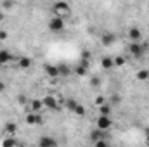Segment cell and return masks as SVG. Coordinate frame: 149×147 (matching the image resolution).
<instances>
[{"label":"cell","mask_w":149,"mask_h":147,"mask_svg":"<svg viewBox=\"0 0 149 147\" xmlns=\"http://www.w3.org/2000/svg\"><path fill=\"white\" fill-rule=\"evenodd\" d=\"M128 52H130L132 57L139 59V57H142L146 52H149V43L148 42H144V43H141V42H130V45H128Z\"/></svg>","instance_id":"6da1fadb"},{"label":"cell","mask_w":149,"mask_h":147,"mask_svg":"<svg viewBox=\"0 0 149 147\" xmlns=\"http://www.w3.org/2000/svg\"><path fill=\"white\" fill-rule=\"evenodd\" d=\"M42 102H43V107L52 109V111L61 109V106H63V99H61V101H57L54 95H45V97L42 99Z\"/></svg>","instance_id":"7a4b0ae2"},{"label":"cell","mask_w":149,"mask_h":147,"mask_svg":"<svg viewBox=\"0 0 149 147\" xmlns=\"http://www.w3.org/2000/svg\"><path fill=\"white\" fill-rule=\"evenodd\" d=\"M49 30H50V31H54V33L63 31V30H64V19H63V17L54 16V17L49 21Z\"/></svg>","instance_id":"3957f363"},{"label":"cell","mask_w":149,"mask_h":147,"mask_svg":"<svg viewBox=\"0 0 149 147\" xmlns=\"http://www.w3.org/2000/svg\"><path fill=\"white\" fill-rule=\"evenodd\" d=\"M52 10L57 17H61V14H68L70 12V3L68 2H56L52 5Z\"/></svg>","instance_id":"277c9868"},{"label":"cell","mask_w":149,"mask_h":147,"mask_svg":"<svg viewBox=\"0 0 149 147\" xmlns=\"http://www.w3.org/2000/svg\"><path fill=\"white\" fill-rule=\"evenodd\" d=\"M97 130H102V132H108L109 128H111V125H113V121H111V118L109 116H99L97 118Z\"/></svg>","instance_id":"5b68a950"},{"label":"cell","mask_w":149,"mask_h":147,"mask_svg":"<svg viewBox=\"0 0 149 147\" xmlns=\"http://www.w3.org/2000/svg\"><path fill=\"white\" fill-rule=\"evenodd\" d=\"M24 121L28 125H42L43 123V118L40 116V112H28L26 118H24Z\"/></svg>","instance_id":"8992f818"},{"label":"cell","mask_w":149,"mask_h":147,"mask_svg":"<svg viewBox=\"0 0 149 147\" xmlns=\"http://www.w3.org/2000/svg\"><path fill=\"white\" fill-rule=\"evenodd\" d=\"M101 42H102V45L109 47V45H113V43L116 42V35L111 33V31H104V33L101 35Z\"/></svg>","instance_id":"52a82bcc"},{"label":"cell","mask_w":149,"mask_h":147,"mask_svg":"<svg viewBox=\"0 0 149 147\" xmlns=\"http://www.w3.org/2000/svg\"><path fill=\"white\" fill-rule=\"evenodd\" d=\"M128 38H130V42H139L142 38V31L137 26H130L128 28Z\"/></svg>","instance_id":"ba28073f"},{"label":"cell","mask_w":149,"mask_h":147,"mask_svg":"<svg viewBox=\"0 0 149 147\" xmlns=\"http://www.w3.org/2000/svg\"><path fill=\"white\" fill-rule=\"evenodd\" d=\"M38 147H57V142H56V139H52V137H40V140H38Z\"/></svg>","instance_id":"9c48e42d"},{"label":"cell","mask_w":149,"mask_h":147,"mask_svg":"<svg viewBox=\"0 0 149 147\" xmlns=\"http://www.w3.org/2000/svg\"><path fill=\"white\" fill-rule=\"evenodd\" d=\"M10 59H12V54H10V50H7V49H2V50H0V66H5V64H9V62H10Z\"/></svg>","instance_id":"30bf717a"},{"label":"cell","mask_w":149,"mask_h":147,"mask_svg":"<svg viewBox=\"0 0 149 147\" xmlns=\"http://www.w3.org/2000/svg\"><path fill=\"white\" fill-rule=\"evenodd\" d=\"M45 74L47 76H50V78H57L59 76V69H57V66H54V64H45Z\"/></svg>","instance_id":"8fae6325"},{"label":"cell","mask_w":149,"mask_h":147,"mask_svg":"<svg viewBox=\"0 0 149 147\" xmlns=\"http://www.w3.org/2000/svg\"><path fill=\"white\" fill-rule=\"evenodd\" d=\"M31 59L30 57H19V61H17V68L19 69H30L31 68Z\"/></svg>","instance_id":"7c38bea8"},{"label":"cell","mask_w":149,"mask_h":147,"mask_svg":"<svg viewBox=\"0 0 149 147\" xmlns=\"http://www.w3.org/2000/svg\"><path fill=\"white\" fill-rule=\"evenodd\" d=\"M3 132H5L9 137H12V135L17 132V125H16L14 121H9V123H5V126H3Z\"/></svg>","instance_id":"4fadbf2b"},{"label":"cell","mask_w":149,"mask_h":147,"mask_svg":"<svg viewBox=\"0 0 149 147\" xmlns=\"http://www.w3.org/2000/svg\"><path fill=\"white\" fill-rule=\"evenodd\" d=\"M42 107H43V102L42 101H38V99L30 101V112H40Z\"/></svg>","instance_id":"5bb4252c"},{"label":"cell","mask_w":149,"mask_h":147,"mask_svg":"<svg viewBox=\"0 0 149 147\" xmlns=\"http://www.w3.org/2000/svg\"><path fill=\"white\" fill-rule=\"evenodd\" d=\"M104 133H106V132H102V130H94V132L90 133V140H92L94 144L99 142V140H104V137H106Z\"/></svg>","instance_id":"9a60e30c"},{"label":"cell","mask_w":149,"mask_h":147,"mask_svg":"<svg viewBox=\"0 0 149 147\" xmlns=\"http://www.w3.org/2000/svg\"><path fill=\"white\" fill-rule=\"evenodd\" d=\"M113 66H114V61H113L111 57H102L101 59V68L102 69L109 71V69H113Z\"/></svg>","instance_id":"2e32d148"},{"label":"cell","mask_w":149,"mask_h":147,"mask_svg":"<svg viewBox=\"0 0 149 147\" xmlns=\"http://www.w3.org/2000/svg\"><path fill=\"white\" fill-rule=\"evenodd\" d=\"M2 147H17V140L14 137H7L2 140Z\"/></svg>","instance_id":"e0dca14e"},{"label":"cell","mask_w":149,"mask_h":147,"mask_svg":"<svg viewBox=\"0 0 149 147\" xmlns=\"http://www.w3.org/2000/svg\"><path fill=\"white\" fill-rule=\"evenodd\" d=\"M109 114H111V106L109 104L99 106V116H109Z\"/></svg>","instance_id":"ac0fdd59"},{"label":"cell","mask_w":149,"mask_h":147,"mask_svg":"<svg viewBox=\"0 0 149 147\" xmlns=\"http://www.w3.org/2000/svg\"><path fill=\"white\" fill-rule=\"evenodd\" d=\"M57 69H59V76H68V74L71 73V69H70L68 64H59Z\"/></svg>","instance_id":"d6986e66"},{"label":"cell","mask_w":149,"mask_h":147,"mask_svg":"<svg viewBox=\"0 0 149 147\" xmlns=\"http://www.w3.org/2000/svg\"><path fill=\"white\" fill-rule=\"evenodd\" d=\"M137 80H139V81L149 80V69H139V71H137Z\"/></svg>","instance_id":"ffe728a7"},{"label":"cell","mask_w":149,"mask_h":147,"mask_svg":"<svg viewBox=\"0 0 149 147\" xmlns=\"http://www.w3.org/2000/svg\"><path fill=\"white\" fill-rule=\"evenodd\" d=\"M76 106H78V101H74V99H68V101H66V107H68V111L73 112Z\"/></svg>","instance_id":"44dd1931"},{"label":"cell","mask_w":149,"mask_h":147,"mask_svg":"<svg viewBox=\"0 0 149 147\" xmlns=\"http://www.w3.org/2000/svg\"><path fill=\"white\" fill-rule=\"evenodd\" d=\"M73 112L76 114V116H85V107H83V106H81V104L78 102V106L74 107V111H73Z\"/></svg>","instance_id":"7402d4cb"},{"label":"cell","mask_w":149,"mask_h":147,"mask_svg":"<svg viewBox=\"0 0 149 147\" xmlns=\"http://www.w3.org/2000/svg\"><path fill=\"white\" fill-rule=\"evenodd\" d=\"M74 73L78 74V76H85V74H87V68H83V66L78 64V66L74 68Z\"/></svg>","instance_id":"603a6c76"},{"label":"cell","mask_w":149,"mask_h":147,"mask_svg":"<svg viewBox=\"0 0 149 147\" xmlns=\"http://www.w3.org/2000/svg\"><path fill=\"white\" fill-rule=\"evenodd\" d=\"M113 61H114V66H123L125 64V57H116Z\"/></svg>","instance_id":"cb8c5ba5"},{"label":"cell","mask_w":149,"mask_h":147,"mask_svg":"<svg viewBox=\"0 0 149 147\" xmlns=\"http://www.w3.org/2000/svg\"><path fill=\"white\" fill-rule=\"evenodd\" d=\"M17 104H21V106L26 104V95H24V94H19V95H17Z\"/></svg>","instance_id":"d4e9b609"},{"label":"cell","mask_w":149,"mask_h":147,"mask_svg":"<svg viewBox=\"0 0 149 147\" xmlns=\"http://www.w3.org/2000/svg\"><path fill=\"white\" fill-rule=\"evenodd\" d=\"M99 83H101V80H99V76H94V78L90 80V85H92V87H99Z\"/></svg>","instance_id":"484cf974"},{"label":"cell","mask_w":149,"mask_h":147,"mask_svg":"<svg viewBox=\"0 0 149 147\" xmlns=\"http://www.w3.org/2000/svg\"><path fill=\"white\" fill-rule=\"evenodd\" d=\"M95 104H97V106H102V104H106V97H102V95H99V97L95 99Z\"/></svg>","instance_id":"4316f807"},{"label":"cell","mask_w":149,"mask_h":147,"mask_svg":"<svg viewBox=\"0 0 149 147\" xmlns=\"http://www.w3.org/2000/svg\"><path fill=\"white\" fill-rule=\"evenodd\" d=\"M95 147H109V146H108V142H106V139H104V140L95 142Z\"/></svg>","instance_id":"83f0119b"},{"label":"cell","mask_w":149,"mask_h":147,"mask_svg":"<svg viewBox=\"0 0 149 147\" xmlns=\"http://www.w3.org/2000/svg\"><path fill=\"white\" fill-rule=\"evenodd\" d=\"M2 7L3 9H10V7H14V3L12 2H2Z\"/></svg>","instance_id":"f1b7e54d"},{"label":"cell","mask_w":149,"mask_h":147,"mask_svg":"<svg viewBox=\"0 0 149 147\" xmlns=\"http://www.w3.org/2000/svg\"><path fill=\"white\" fill-rule=\"evenodd\" d=\"M113 104H120V102H121V97H120V95H113Z\"/></svg>","instance_id":"f546056e"},{"label":"cell","mask_w":149,"mask_h":147,"mask_svg":"<svg viewBox=\"0 0 149 147\" xmlns=\"http://www.w3.org/2000/svg\"><path fill=\"white\" fill-rule=\"evenodd\" d=\"M7 37H9V35H7V31H5V30H0V40H5Z\"/></svg>","instance_id":"4dcf8cb0"},{"label":"cell","mask_w":149,"mask_h":147,"mask_svg":"<svg viewBox=\"0 0 149 147\" xmlns=\"http://www.w3.org/2000/svg\"><path fill=\"white\" fill-rule=\"evenodd\" d=\"M81 59H87V61H88V59H90V54H88L87 50H83V52H81Z\"/></svg>","instance_id":"1f68e13d"},{"label":"cell","mask_w":149,"mask_h":147,"mask_svg":"<svg viewBox=\"0 0 149 147\" xmlns=\"http://www.w3.org/2000/svg\"><path fill=\"white\" fill-rule=\"evenodd\" d=\"M0 92H5V83L3 81H0Z\"/></svg>","instance_id":"d6a6232c"},{"label":"cell","mask_w":149,"mask_h":147,"mask_svg":"<svg viewBox=\"0 0 149 147\" xmlns=\"http://www.w3.org/2000/svg\"><path fill=\"white\" fill-rule=\"evenodd\" d=\"M146 142L149 144V130H146Z\"/></svg>","instance_id":"836d02e7"},{"label":"cell","mask_w":149,"mask_h":147,"mask_svg":"<svg viewBox=\"0 0 149 147\" xmlns=\"http://www.w3.org/2000/svg\"><path fill=\"white\" fill-rule=\"evenodd\" d=\"M31 147H38V146H31Z\"/></svg>","instance_id":"e575fe53"}]
</instances>
